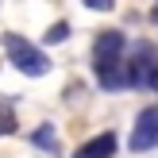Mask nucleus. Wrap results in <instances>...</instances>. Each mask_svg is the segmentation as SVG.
I'll return each mask as SVG.
<instances>
[{
    "mask_svg": "<svg viewBox=\"0 0 158 158\" xmlns=\"http://www.w3.org/2000/svg\"><path fill=\"white\" fill-rule=\"evenodd\" d=\"M15 131H19V123H15L12 104H0V135H15Z\"/></svg>",
    "mask_w": 158,
    "mask_h": 158,
    "instance_id": "7",
    "label": "nucleus"
},
{
    "mask_svg": "<svg viewBox=\"0 0 158 158\" xmlns=\"http://www.w3.org/2000/svg\"><path fill=\"white\" fill-rule=\"evenodd\" d=\"M81 4H89L93 12H112V8H116V0H81Z\"/></svg>",
    "mask_w": 158,
    "mask_h": 158,
    "instance_id": "9",
    "label": "nucleus"
},
{
    "mask_svg": "<svg viewBox=\"0 0 158 158\" xmlns=\"http://www.w3.org/2000/svg\"><path fill=\"white\" fill-rule=\"evenodd\" d=\"M154 89H158V81H154Z\"/></svg>",
    "mask_w": 158,
    "mask_h": 158,
    "instance_id": "10",
    "label": "nucleus"
},
{
    "mask_svg": "<svg viewBox=\"0 0 158 158\" xmlns=\"http://www.w3.org/2000/svg\"><path fill=\"white\" fill-rule=\"evenodd\" d=\"M127 147H131L135 154H147V151H154V147H158V104H151V108H143V112H139L135 131H131Z\"/></svg>",
    "mask_w": 158,
    "mask_h": 158,
    "instance_id": "4",
    "label": "nucleus"
},
{
    "mask_svg": "<svg viewBox=\"0 0 158 158\" xmlns=\"http://www.w3.org/2000/svg\"><path fill=\"white\" fill-rule=\"evenodd\" d=\"M31 143L43 147V151H50V154H58V139H54V127H50V123H43V127L31 131Z\"/></svg>",
    "mask_w": 158,
    "mask_h": 158,
    "instance_id": "6",
    "label": "nucleus"
},
{
    "mask_svg": "<svg viewBox=\"0 0 158 158\" xmlns=\"http://www.w3.org/2000/svg\"><path fill=\"white\" fill-rule=\"evenodd\" d=\"M66 35H69V23H54V27L46 31V43L58 46V43H66Z\"/></svg>",
    "mask_w": 158,
    "mask_h": 158,
    "instance_id": "8",
    "label": "nucleus"
},
{
    "mask_svg": "<svg viewBox=\"0 0 158 158\" xmlns=\"http://www.w3.org/2000/svg\"><path fill=\"white\" fill-rule=\"evenodd\" d=\"M4 50H8V62H12L19 73H27V77H43L46 69H50V58H46L35 43H27L23 35H12V31H8L4 35Z\"/></svg>",
    "mask_w": 158,
    "mask_h": 158,
    "instance_id": "2",
    "label": "nucleus"
},
{
    "mask_svg": "<svg viewBox=\"0 0 158 158\" xmlns=\"http://www.w3.org/2000/svg\"><path fill=\"white\" fill-rule=\"evenodd\" d=\"M127 69H131V89H147V85L158 81V50L151 43H139L127 58Z\"/></svg>",
    "mask_w": 158,
    "mask_h": 158,
    "instance_id": "3",
    "label": "nucleus"
},
{
    "mask_svg": "<svg viewBox=\"0 0 158 158\" xmlns=\"http://www.w3.org/2000/svg\"><path fill=\"white\" fill-rule=\"evenodd\" d=\"M116 154V135L112 131H100L97 139H89L85 147H77L73 158H112Z\"/></svg>",
    "mask_w": 158,
    "mask_h": 158,
    "instance_id": "5",
    "label": "nucleus"
},
{
    "mask_svg": "<svg viewBox=\"0 0 158 158\" xmlns=\"http://www.w3.org/2000/svg\"><path fill=\"white\" fill-rule=\"evenodd\" d=\"M123 50H127V35L123 31H100L97 43H93V73H97L100 89H108V93L131 85V69H127Z\"/></svg>",
    "mask_w": 158,
    "mask_h": 158,
    "instance_id": "1",
    "label": "nucleus"
}]
</instances>
